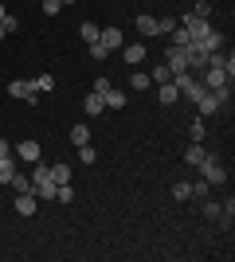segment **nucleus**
<instances>
[{"label":"nucleus","instance_id":"nucleus-1","mask_svg":"<svg viewBox=\"0 0 235 262\" xmlns=\"http://www.w3.org/2000/svg\"><path fill=\"white\" fill-rule=\"evenodd\" d=\"M196 168H200V176H204V184H212V188H220V184H227V164L220 161V157H204L200 164H196Z\"/></svg>","mask_w":235,"mask_h":262},{"label":"nucleus","instance_id":"nucleus-2","mask_svg":"<svg viewBox=\"0 0 235 262\" xmlns=\"http://www.w3.org/2000/svg\"><path fill=\"white\" fill-rule=\"evenodd\" d=\"M196 78H200V86H204V90H220V86H227V82H231V78L224 75V67H204Z\"/></svg>","mask_w":235,"mask_h":262},{"label":"nucleus","instance_id":"nucleus-3","mask_svg":"<svg viewBox=\"0 0 235 262\" xmlns=\"http://www.w3.org/2000/svg\"><path fill=\"white\" fill-rule=\"evenodd\" d=\"M8 98H24V102H32V106H35V102H39V94L32 90V82H28V78H12V82H8Z\"/></svg>","mask_w":235,"mask_h":262},{"label":"nucleus","instance_id":"nucleus-4","mask_svg":"<svg viewBox=\"0 0 235 262\" xmlns=\"http://www.w3.org/2000/svg\"><path fill=\"white\" fill-rule=\"evenodd\" d=\"M12 153L20 157V161H28V164H35L39 161V157H44V149H39V141H35V137H24L20 145H16V149H12Z\"/></svg>","mask_w":235,"mask_h":262},{"label":"nucleus","instance_id":"nucleus-5","mask_svg":"<svg viewBox=\"0 0 235 262\" xmlns=\"http://www.w3.org/2000/svg\"><path fill=\"white\" fill-rule=\"evenodd\" d=\"M35 211H39V196H35V192H16V215H35Z\"/></svg>","mask_w":235,"mask_h":262},{"label":"nucleus","instance_id":"nucleus-6","mask_svg":"<svg viewBox=\"0 0 235 262\" xmlns=\"http://www.w3.org/2000/svg\"><path fill=\"white\" fill-rule=\"evenodd\" d=\"M98 43L106 47V51H122V47H125V35H122V28H102Z\"/></svg>","mask_w":235,"mask_h":262},{"label":"nucleus","instance_id":"nucleus-7","mask_svg":"<svg viewBox=\"0 0 235 262\" xmlns=\"http://www.w3.org/2000/svg\"><path fill=\"white\" fill-rule=\"evenodd\" d=\"M220 110H224V106L216 102V94H212V90H204L200 98H196V114H200V118H212V114H220Z\"/></svg>","mask_w":235,"mask_h":262},{"label":"nucleus","instance_id":"nucleus-8","mask_svg":"<svg viewBox=\"0 0 235 262\" xmlns=\"http://www.w3.org/2000/svg\"><path fill=\"white\" fill-rule=\"evenodd\" d=\"M102 110H106V98H102L98 90H90L87 98H82V114H87V118H98Z\"/></svg>","mask_w":235,"mask_h":262},{"label":"nucleus","instance_id":"nucleus-9","mask_svg":"<svg viewBox=\"0 0 235 262\" xmlns=\"http://www.w3.org/2000/svg\"><path fill=\"white\" fill-rule=\"evenodd\" d=\"M145 43H125L122 47V59H125V63H130V67H137V63H145Z\"/></svg>","mask_w":235,"mask_h":262},{"label":"nucleus","instance_id":"nucleus-10","mask_svg":"<svg viewBox=\"0 0 235 262\" xmlns=\"http://www.w3.org/2000/svg\"><path fill=\"white\" fill-rule=\"evenodd\" d=\"M204 157H208V149H204V141H192L188 149H184V164H192V168H196V164H200Z\"/></svg>","mask_w":235,"mask_h":262},{"label":"nucleus","instance_id":"nucleus-11","mask_svg":"<svg viewBox=\"0 0 235 262\" xmlns=\"http://www.w3.org/2000/svg\"><path fill=\"white\" fill-rule=\"evenodd\" d=\"M157 98H161V106H173V102L180 98L177 82H173V78H168V82H161V90H157Z\"/></svg>","mask_w":235,"mask_h":262},{"label":"nucleus","instance_id":"nucleus-12","mask_svg":"<svg viewBox=\"0 0 235 262\" xmlns=\"http://www.w3.org/2000/svg\"><path fill=\"white\" fill-rule=\"evenodd\" d=\"M78 35H82V43H98L102 28H98L94 20H82V24H78Z\"/></svg>","mask_w":235,"mask_h":262},{"label":"nucleus","instance_id":"nucleus-13","mask_svg":"<svg viewBox=\"0 0 235 262\" xmlns=\"http://www.w3.org/2000/svg\"><path fill=\"white\" fill-rule=\"evenodd\" d=\"M12 176H16V153H12V157H0V188H8Z\"/></svg>","mask_w":235,"mask_h":262},{"label":"nucleus","instance_id":"nucleus-14","mask_svg":"<svg viewBox=\"0 0 235 262\" xmlns=\"http://www.w3.org/2000/svg\"><path fill=\"white\" fill-rule=\"evenodd\" d=\"M224 43H227V39H224V32H208V35L200 39V47H204L208 55H212V51H224Z\"/></svg>","mask_w":235,"mask_h":262},{"label":"nucleus","instance_id":"nucleus-15","mask_svg":"<svg viewBox=\"0 0 235 262\" xmlns=\"http://www.w3.org/2000/svg\"><path fill=\"white\" fill-rule=\"evenodd\" d=\"M28 82H32L35 94H47V90H55V75H47V71H44V75H35V78H28Z\"/></svg>","mask_w":235,"mask_h":262},{"label":"nucleus","instance_id":"nucleus-16","mask_svg":"<svg viewBox=\"0 0 235 262\" xmlns=\"http://www.w3.org/2000/svg\"><path fill=\"white\" fill-rule=\"evenodd\" d=\"M102 98H106V110H125V102H130V98H125V94H122V90H106V94H102Z\"/></svg>","mask_w":235,"mask_h":262},{"label":"nucleus","instance_id":"nucleus-17","mask_svg":"<svg viewBox=\"0 0 235 262\" xmlns=\"http://www.w3.org/2000/svg\"><path fill=\"white\" fill-rule=\"evenodd\" d=\"M168 43H173V47H188V43H192V35H188V28H180V24H177V28H173V32H168Z\"/></svg>","mask_w":235,"mask_h":262},{"label":"nucleus","instance_id":"nucleus-18","mask_svg":"<svg viewBox=\"0 0 235 262\" xmlns=\"http://www.w3.org/2000/svg\"><path fill=\"white\" fill-rule=\"evenodd\" d=\"M137 32H141V35H157V16H149V12H145V16H137Z\"/></svg>","mask_w":235,"mask_h":262},{"label":"nucleus","instance_id":"nucleus-19","mask_svg":"<svg viewBox=\"0 0 235 262\" xmlns=\"http://www.w3.org/2000/svg\"><path fill=\"white\" fill-rule=\"evenodd\" d=\"M130 86H134V90H149V86H153V82H149V71H137V67H134V75H130Z\"/></svg>","mask_w":235,"mask_h":262},{"label":"nucleus","instance_id":"nucleus-20","mask_svg":"<svg viewBox=\"0 0 235 262\" xmlns=\"http://www.w3.org/2000/svg\"><path fill=\"white\" fill-rule=\"evenodd\" d=\"M8 188H12V192H32V176L16 172V176H12V180H8Z\"/></svg>","mask_w":235,"mask_h":262},{"label":"nucleus","instance_id":"nucleus-21","mask_svg":"<svg viewBox=\"0 0 235 262\" xmlns=\"http://www.w3.org/2000/svg\"><path fill=\"white\" fill-rule=\"evenodd\" d=\"M51 180L55 184H71V164H51Z\"/></svg>","mask_w":235,"mask_h":262},{"label":"nucleus","instance_id":"nucleus-22","mask_svg":"<svg viewBox=\"0 0 235 262\" xmlns=\"http://www.w3.org/2000/svg\"><path fill=\"white\" fill-rule=\"evenodd\" d=\"M168 78H173V71H168L165 63H157L153 71H149V82H157V86H161V82H168Z\"/></svg>","mask_w":235,"mask_h":262},{"label":"nucleus","instance_id":"nucleus-23","mask_svg":"<svg viewBox=\"0 0 235 262\" xmlns=\"http://www.w3.org/2000/svg\"><path fill=\"white\" fill-rule=\"evenodd\" d=\"M87 141H90V129H87V125H71V145L78 149V145H87Z\"/></svg>","mask_w":235,"mask_h":262},{"label":"nucleus","instance_id":"nucleus-24","mask_svg":"<svg viewBox=\"0 0 235 262\" xmlns=\"http://www.w3.org/2000/svg\"><path fill=\"white\" fill-rule=\"evenodd\" d=\"M78 161H82V164H94V161H98V153H94V145H78Z\"/></svg>","mask_w":235,"mask_h":262},{"label":"nucleus","instance_id":"nucleus-25","mask_svg":"<svg viewBox=\"0 0 235 262\" xmlns=\"http://www.w3.org/2000/svg\"><path fill=\"white\" fill-rule=\"evenodd\" d=\"M173 196L177 200H192V184L188 180H177V184H173Z\"/></svg>","mask_w":235,"mask_h":262},{"label":"nucleus","instance_id":"nucleus-26","mask_svg":"<svg viewBox=\"0 0 235 262\" xmlns=\"http://www.w3.org/2000/svg\"><path fill=\"white\" fill-rule=\"evenodd\" d=\"M55 200H59V204H71V200H75V188H71V184H59L55 188Z\"/></svg>","mask_w":235,"mask_h":262},{"label":"nucleus","instance_id":"nucleus-27","mask_svg":"<svg viewBox=\"0 0 235 262\" xmlns=\"http://www.w3.org/2000/svg\"><path fill=\"white\" fill-rule=\"evenodd\" d=\"M173 28H177V20H173V16H161V20H157V35H168Z\"/></svg>","mask_w":235,"mask_h":262},{"label":"nucleus","instance_id":"nucleus-28","mask_svg":"<svg viewBox=\"0 0 235 262\" xmlns=\"http://www.w3.org/2000/svg\"><path fill=\"white\" fill-rule=\"evenodd\" d=\"M39 8H44V16H59V12H63V0H44Z\"/></svg>","mask_w":235,"mask_h":262},{"label":"nucleus","instance_id":"nucleus-29","mask_svg":"<svg viewBox=\"0 0 235 262\" xmlns=\"http://www.w3.org/2000/svg\"><path fill=\"white\" fill-rule=\"evenodd\" d=\"M204 219H220V204L204 196Z\"/></svg>","mask_w":235,"mask_h":262},{"label":"nucleus","instance_id":"nucleus-30","mask_svg":"<svg viewBox=\"0 0 235 262\" xmlns=\"http://www.w3.org/2000/svg\"><path fill=\"white\" fill-rule=\"evenodd\" d=\"M87 47H90V59H94V63H106V55H110V51H106L102 43H87Z\"/></svg>","mask_w":235,"mask_h":262},{"label":"nucleus","instance_id":"nucleus-31","mask_svg":"<svg viewBox=\"0 0 235 262\" xmlns=\"http://www.w3.org/2000/svg\"><path fill=\"white\" fill-rule=\"evenodd\" d=\"M192 16H196V20H208V16H212V4H208V0H200V4L192 8Z\"/></svg>","mask_w":235,"mask_h":262},{"label":"nucleus","instance_id":"nucleus-32","mask_svg":"<svg viewBox=\"0 0 235 262\" xmlns=\"http://www.w3.org/2000/svg\"><path fill=\"white\" fill-rule=\"evenodd\" d=\"M0 28H4V35H12V32H16V28H20V20H16V16H12V12H8V16L0 20Z\"/></svg>","mask_w":235,"mask_h":262},{"label":"nucleus","instance_id":"nucleus-33","mask_svg":"<svg viewBox=\"0 0 235 262\" xmlns=\"http://www.w3.org/2000/svg\"><path fill=\"white\" fill-rule=\"evenodd\" d=\"M188 137H192V141H204V121H200V118L188 125Z\"/></svg>","mask_w":235,"mask_h":262},{"label":"nucleus","instance_id":"nucleus-34","mask_svg":"<svg viewBox=\"0 0 235 262\" xmlns=\"http://www.w3.org/2000/svg\"><path fill=\"white\" fill-rule=\"evenodd\" d=\"M208 192H212V184H204V180H200V184H192V196H196V200H204Z\"/></svg>","mask_w":235,"mask_h":262},{"label":"nucleus","instance_id":"nucleus-35","mask_svg":"<svg viewBox=\"0 0 235 262\" xmlns=\"http://www.w3.org/2000/svg\"><path fill=\"white\" fill-rule=\"evenodd\" d=\"M0 157H12V149H8V141H0Z\"/></svg>","mask_w":235,"mask_h":262},{"label":"nucleus","instance_id":"nucleus-36","mask_svg":"<svg viewBox=\"0 0 235 262\" xmlns=\"http://www.w3.org/2000/svg\"><path fill=\"white\" fill-rule=\"evenodd\" d=\"M4 16H8V8H4V4H0V20H4Z\"/></svg>","mask_w":235,"mask_h":262}]
</instances>
